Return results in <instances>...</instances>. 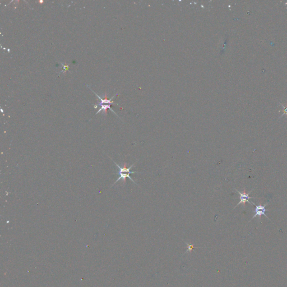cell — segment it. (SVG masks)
<instances>
[{
    "mask_svg": "<svg viewBox=\"0 0 287 287\" xmlns=\"http://www.w3.org/2000/svg\"><path fill=\"white\" fill-rule=\"evenodd\" d=\"M118 175H119V177H118V178L116 180V182H115L113 184V185H114L116 183H117V182L119 180H120L121 179H123V184H125L126 183V178H130V179H131V181H132L134 184H136V182L134 181V179H132V178L130 177V173H119V172H118Z\"/></svg>",
    "mask_w": 287,
    "mask_h": 287,
    "instance_id": "3957f363",
    "label": "cell"
},
{
    "mask_svg": "<svg viewBox=\"0 0 287 287\" xmlns=\"http://www.w3.org/2000/svg\"><path fill=\"white\" fill-rule=\"evenodd\" d=\"M236 190H237V192H238V193L240 194V202L238 203V204L236 206V207H235V208H236L237 206H238V205H240V204H243L244 206H245V204H246V203H249L250 205H253L252 204H251L252 203H251L250 201H249V199L253 198V197H250V196H249V195H250V193H251V192L253 191V190H252V191H251L250 192H249V193H246V191H245V190L244 191V192H240V191H239L238 190H237V189H236Z\"/></svg>",
    "mask_w": 287,
    "mask_h": 287,
    "instance_id": "7a4b0ae2",
    "label": "cell"
},
{
    "mask_svg": "<svg viewBox=\"0 0 287 287\" xmlns=\"http://www.w3.org/2000/svg\"><path fill=\"white\" fill-rule=\"evenodd\" d=\"M253 205L255 206V210H254V213H255V215H253V216L251 218V220H252V219L255 218V217L256 216H259V217H261V215H265L268 219H270L267 216V215L265 214V212H268L269 211V210H267L265 209V207L268 205V203L267 204H265V205H256V204L252 203ZM250 220V221H251Z\"/></svg>",
    "mask_w": 287,
    "mask_h": 287,
    "instance_id": "6da1fadb",
    "label": "cell"
}]
</instances>
